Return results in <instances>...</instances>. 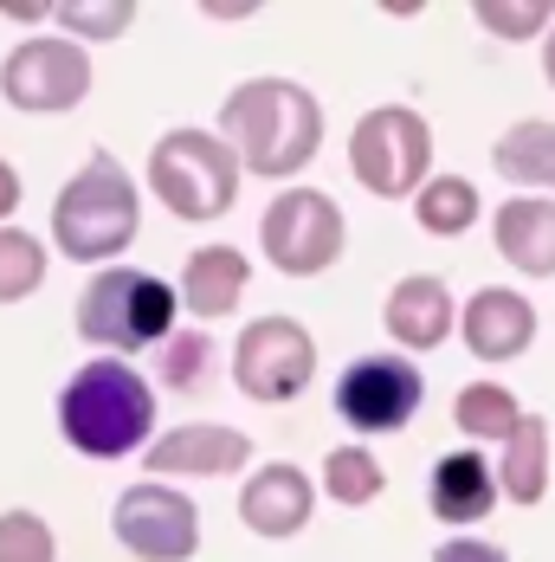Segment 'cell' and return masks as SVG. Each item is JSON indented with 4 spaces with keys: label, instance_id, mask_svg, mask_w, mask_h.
<instances>
[{
    "label": "cell",
    "instance_id": "11",
    "mask_svg": "<svg viewBox=\"0 0 555 562\" xmlns=\"http://www.w3.org/2000/svg\"><path fill=\"white\" fill-rule=\"evenodd\" d=\"M111 530L136 562H188L201 550V510H194V498L174 492V485H156V479H143V485H129L116 498Z\"/></svg>",
    "mask_w": 555,
    "mask_h": 562
},
{
    "label": "cell",
    "instance_id": "7",
    "mask_svg": "<svg viewBox=\"0 0 555 562\" xmlns=\"http://www.w3.org/2000/svg\"><path fill=\"white\" fill-rule=\"evenodd\" d=\"M259 246L284 279H317L342 259L349 226H342V207L324 188H284L259 221Z\"/></svg>",
    "mask_w": 555,
    "mask_h": 562
},
{
    "label": "cell",
    "instance_id": "4",
    "mask_svg": "<svg viewBox=\"0 0 555 562\" xmlns=\"http://www.w3.org/2000/svg\"><path fill=\"white\" fill-rule=\"evenodd\" d=\"M174 284H162L156 272H136V266H111V272H91L84 291H78V337L91 349H111V356H136L149 342L174 337Z\"/></svg>",
    "mask_w": 555,
    "mask_h": 562
},
{
    "label": "cell",
    "instance_id": "27",
    "mask_svg": "<svg viewBox=\"0 0 555 562\" xmlns=\"http://www.w3.org/2000/svg\"><path fill=\"white\" fill-rule=\"evenodd\" d=\"M472 13H478V26L498 33V40H536V33L555 26V0H478Z\"/></svg>",
    "mask_w": 555,
    "mask_h": 562
},
{
    "label": "cell",
    "instance_id": "22",
    "mask_svg": "<svg viewBox=\"0 0 555 562\" xmlns=\"http://www.w3.org/2000/svg\"><path fill=\"white\" fill-rule=\"evenodd\" d=\"M517 420H523V407L498 382H472V389H458V401H452V427L472 434V440H510Z\"/></svg>",
    "mask_w": 555,
    "mask_h": 562
},
{
    "label": "cell",
    "instance_id": "8",
    "mask_svg": "<svg viewBox=\"0 0 555 562\" xmlns=\"http://www.w3.org/2000/svg\"><path fill=\"white\" fill-rule=\"evenodd\" d=\"M317 375V337L297 317H259L233 342V382L259 407H284L310 389Z\"/></svg>",
    "mask_w": 555,
    "mask_h": 562
},
{
    "label": "cell",
    "instance_id": "18",
    "mask_svg": "<svg viewBox=\"0 0 555 562\" xmlns=\"http://www.w3.org/2000/svg\"><path fill=\"white\" fill-rule=\"evenodd\" d=\"M491 239H498V252L517 272L555 279V201L550 194H510L491 214Z\"/></svg>",
    "mask_w": 555,
    "mask_h": 562
},
{
    "label": "cell",
    "instance_id": "30",
    "mask_svg": "<svg viewBox=\"0 0 555 562\" xmlns=\"http://www.w3.org/2000/svg\"><path fill=\"white\" fill-rule=\"evenodd\" d=\"M13 207H20V169L0 156V221H13Z\"/></svg>",
    "mask_w": 555,
    "mask_h": 562
},
{
    "label": "cell",
    "instance_id": "17",
    "mask_svg": "<svg viewBox=\"0 0 555 562\" xmlns=\"http://www.w3.org/2000/svg\"><path fill=\"white\" fill-rule=\"evenodd\" d=\"M382 324H388V337L400 342V356H414V349H440V342L452 337V324H458L445 279H427V272L400 279V284L388 291V311H382Z\"/></svg>",
    "mask_w": 555,
    "mask_h": 562
},
{
    "label": "cell",
    "instance_id": "5",
    "mask_svg": "<svg viewBox=\"0 0 555 562\" xmlns=\"http://www.w3.org/2000/svg\"><path fill=\"white\" fill-rule=\"evenodd\" d=\"M239 156L214 130H168L149 149V188L174 221H220L239 201Z\"/></svg>",
    "mask_w": 555,
    "mask_h": 562
},
{
    "label": "cell",
    "instance_id": "29",
    "mask_svg": "<svg viewBox=\"0 0 555 562\" xmlns=\"http://www.w3.org/2000/svg\"><path fill=\"white\" fill-rule=\"evenodd\" d=\"M433 562H510V557H503L498 543H485V537H452V543L433 550Z\"/></svg>",
    "mask_w": 555,
    "mask_h": 562
},
{
    "label": "cell",
    "instance_id": "32",
    "mask_svg": "<svg viewBox=\"0 0 555 562\" xmlns=\"http://www.w3.org/2000/svg\"><path fill=\"white\" fill-rule=\"evenodd\" d=\"M201 13H214V20H246V13H259V7H246V0H214V7H201Z\"/></svg>",
    "mask_w": 555,
    "mask_h": 562
},
{
    "label": "cell",
    "instance_id": "12",
    "mask_svg": "<svg viewBox=\"0 0 555 562\" xmlns=\"http://www.w3.org/2000/svg\"><path fill=\"white\" fill-rule=\"evenodd\" d=\"M310 510H317V479H310L304 465H291V459L259 465V472L239 485V524H246L252 537H265V543L297 537V530L310 524Z\"/></svg>",
    "mask_w": 555,
    "mask_h": 562
},
{
    "label": "cell",
    "instance_id": "6",
    "mask_svg": "<svg viewBox=\"0 0 555 562\" xmlns=\"http://www.w3.org/2000/svg\"><path fill=\"white\" fill-rule=\"evenodd\" d=\"M349 175L382 194V201H407L433 181V130L414 104H375L349 130Z\"/></svg>",
    "mask_w": 555,
    "mask_h": 562
},
{
    "label": "cell",
    "instance_id": "24",
    "mask_svg": "<svg viewBox=\"0 0 555 562\" xmlns=\"http://www.w3.org/2000/svg\"><path fill=\"white\" fill-rule=\"evenodd\" d=\"M46 284V246L26 226H0V304H20Z\"/></svg>",
    "mask_w": 555,
    "mask_h": 562
},
{
    "label": "cell",
    "instance_id": "13",
    "mask_svg": "<svg viewBox=\"0 0 555 562\" xmlns=\"http://www.w3.org/2000/svg\"><path fill=\"white\" fill-rule=\"evenodd\" d=\"M246 465H252V440L239 427H220V420L168 427L149 447V472L156 479H226V472H246Z\"/></svg>",
    "mask_w": 555,
    "mask_h": 562
},
{
    "label": "cell",
    "instance_id": "21",
    "mask_svg": "<svg viewBox=\"0 0 555 562\" xmlns=\"http://www.w3.org/2000/svg\"><path fill=\"white\" fill-rule=\"evenodd\" d=\"M414 221L427 226L433 239H458L465 226L478 221V188L465 175H433L420 194H414Z\"/></svg>",
    "mask_w": 555,
    "mask_h": 562
},
{
    "label": "cell",
    "instance_id": "33",
    "mask_svg": "<svg viewBox=\"0 0 555 562\" xmlns=\"http://www.w3.org/2000/svg\"><path fill=\"white\" fill-rule=\"evenodd\" d=\"M543 78L555 85V26H550V40H543Z\"/></svg>",
    "mask_w": 555,
    "mask_h": 562
},
{
    "label": "cell",
    "instance_id": "26",
    "mask_svg": "<svg viewBox=\"0 0 555 562\" xmlns=\"http://www.w3.org/2000/svg\"><path fill=\"white\" fill-rule=\"evenodd\" d=\"M207 369H214V337H207L201 324H194V330H174V337L162 342V356H156V375H162L168 389H181V394L194 389Z\"/></svg>",
    "mask_w": 555,
    "mask_h": 562
},
{
    "label": "cell",
    "instance_id": "9",
    "mask_svg": "<svg viewBox=\"0 0 555 562\" xmlns=\"http://www.w3.org/2000/svg\"><path fill=\"white\" fill-rule=\"evenodd\" d=\"M0 98L26 116H65L91 98V58L78 40H20L0 65Z\"/></svg>",
    "mask_w": 555,
    "mask_h": 562
},
{
    "label": "cell",
    "instance_id": "31",
    "mask_svg": "<svg viewBox=\"0 0 555 562\" xmlns=\"http://www.w3.org/2000/svg\"><path fill=\"white\" fill-rule=\"evenodd\" d=\"M0 13H13V20H46L53 7H46V0H0Z\"/></svg>",
    "mask_w": 555,
    "mask_h": 562
},
{
    "label": "cell",
    "instance_id": "20",
    "mask_svg": "<svg viewBox=\"0 0 555 562\" xmlns=\"http://www.w3.org/2000/svg\"><path fill=\"white\" fill-rule=\"evenodd\" d=\"M491 169L517 188H530V194L555 188V123H543V116L510 123L498 136V149H491Z\"/></svg>",
    "mask_w": 555,
    "mask_h": 562
},
{
    "label": "cell",
    "instance_id": "23",
    "mask_svg": "<svg viewBox=\"0 0 555 562\" xmlns=\"http://www.w3.org/2000/svg\"><path fill=\"white\" fill-rule=\"evenodd\" d=\"M382 459L369 447H336L330 459H324V492H330L336 505H375L382 498Z\"/></svg>",
    "mask_w": 555,
    "mask_h": 562
},
{
    "label": "cell",
    "instance_id": "2",
    "mask_svg": "<svg viewBox=\"0 0 555 562\" xmlns=\"http://www.w3.org/2000/svg\"><path fill=\"white\" fill-rule=\"evenodd\" d=\"M149 427H156V389L123 356H91L58 394V434L84 459H123L149 440Z\"/></svg>",
    "mask_w": 555,
    "mask_h": 562
},
{
    "label": "cell",
    "instance_id": "3",
    "mask_svg": "<svg viewBox=\"0 0 555 562\" xmlns=\"http://www.w3.org/2000/svg\"><path fill=\"white\" fill-rule=\"evenodd\" d=\"M136 221H143L136 181H129V169L116 162L111 149H98L84 169L58 188L53 246L71 259V266H104V259H116V252L136 239Z\"/></svg>",
    "mask_w": 555,
    "mask_h": 562
},
{
    "label": "cell",
    "instance_id": "15",
    "mask_svg": "<svg viewBox=\"0 0 555 562\" xmlns=\"http://www.w3.org/2000/svg\"><path fill=\"white\" fill-rule=\"evenodd\" d=\"M246 279H252V266H246V252H239V246H201V252H188L174 297H181V311L207 330V324H220V317L239 311Z\"/></svg>",
    "mask_w": 555,
    "mask_h": 562
},
{
    "label": "cell",
    "instance_id": "16",
    "mask_svg": "<svg viewBox=\"0 0 555 562\" xmlns=\"http://www.w3.org/2000/svg\"><path fill=\"white\" fill-rule=\"evenodd\" d=\"M498 465L485 459V452H445L440 465H433V479H427V505H433V517L440 524H452V530H472V524H485L491 517V505H498Z\"/></svg>",
    "mask_w": 555,
    "mask_h": 562
},
{
    "label": "cell",
    "instance_id": "14",
    "mask_svg": "<svg viewBox=\"0 0 555 562\" xmlns=\"http://www.w3.org/2000/svg\"><path fill=\"white\" fill-rule=\"evenodd\" d=\"M458 337L478 362H510V356H523L536 342V304L523 291H510V284H485V291L465 297Z\"/></svg>",
    "mask_w": 555,
    "mask_h": 562
},
{
    "label": "cell",
    "instance_id": "25",
    "mask_svg": "<svg viewBox=\"0 0 555 562\" xmlns=\"http://www.w3.org/2000/svg\"><path fill=\"white\" fill-rule=\"evenodd\" d=\"M53 20L71 33V40H116V33H129V20H136V0H58Z\"/></svg>",
    "mask_w": 555,
    "mask_h": 562
},
{
    "label": "cell",
    "instance_id": "19",
    "mask_svg": "<svg viewBox=\"0 0 555 562\" xmlns=\"http://www.w3.org/2000/svg\"><path fill=\"white\" fill-rule=\"evenodd\" d=\"M498 492L510 505H543V492H550V420L543 414H523L517 434L503 440Z\"/></svg>",
    "mask_w": 555,
    "mask_h": 562
},
{
    "label": "cell",
    "instance_id": "1",
    "mask_svg": "<svg viewBox=\"0 0 555 562\" xmlns=\"http://www.w3.org/2000/svg\"><path fill=\"white\" fill-rule=\"evenodd\" d=\"M220 136L239 156V169L284 181V175L310 169L324 149V104L291 85V78H246L233 85V98L220 104Z\"/></svg>",
    "mask_w": 555,
    "mask_h": 562
},
{
    "label": "cell",
    "instance_id": "28",
    "mask_svg": "<svg viewBox=\"0 0 555 562\" xmlns=\"http://www.w3.org/2000/svg\"><path fill=\"white\" fill-rule=\"evenodd\" d=\"M0 562H58V537L39 510H0Z\"/></svg>",
    "mask_w": 555,
    "mask_h": 562
},
{
    "label": "cell",
    "instance_id": "10",
    "mask_svg": "<svg viewBox=\"0 0 555 562\" xmlns=\"http://www.w3.org/2000/svg\"><path fill=\"white\" fill-rule=\"evenodd\" d=\"M427 401V375L414 369V356H355L342 375H336V414L342 427L355 434H400Z\"/></svg>",
    "mask_w": 555,
    "mask_h": 562
}]
</instances>
